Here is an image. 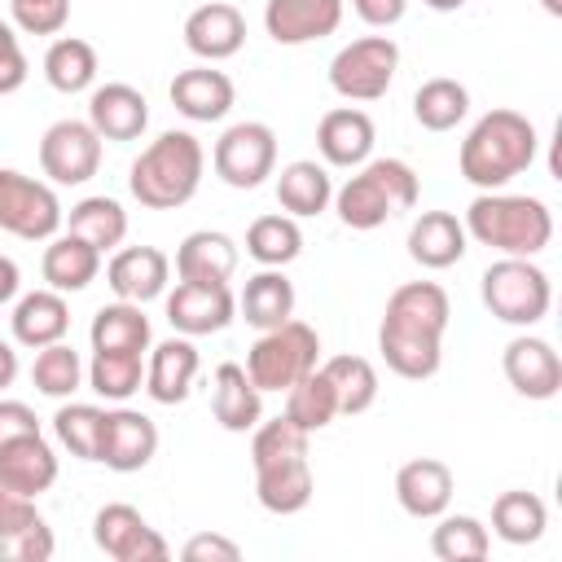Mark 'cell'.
Here are the masks:
<instances>
[{"label": "cell", "instance_id": "obj_13", "mask_svg": "<svg viewBox=\"0 0 562 562\" xmlns=\"http://www.w3.org/2000/svg\"><path fill=\"white\" fill-rule=\"evenodd\" d=\"M233 316L237 294L228 290V281H176V290L167 294V321L184 338L220 334L233 325Z\"/></svg>", "mask_w": 562, "mask_h": 562}, {"label": "cell", "instance_id": "obj_51", "mask_svg": "<svg viewBox=\"0 0 562 562\" xmlns=\"http://www.w3.org/2000/svg\"><path fill=\"white\" fill-rule=\"evenodd\" d=\"M351 9L360 13V22H369V26L386 31V26H395V22L404 18L408 0H351Z\"/></svg>", "mask_w": 562, "mask_h": 562}, {"label": "cell", "instance_id": "obj_12", "mask_svg": "<svg viewBox=\"0 0 562 562\" xmlns=\"http://www.w3.org/2000/svg\"><path fill=\"white\" fill-rule=\"evenodd\" d=\"M92 540L114 562H167L171 558V544L127 501H110L92 514Z\"/></svg>", "mask_w": 562, "mask_h": 562}, {"label": "cell", "instance_id": "obj_10", "mask_svg": "<svg viewBox=\"0 0 562 562\" xmlns=\"http://www.w3.org/2000/svg\"><path fill=\"white\" fill-rule=\"evenodd\" d=\"M211 167L228 189H259L277 171V132L268 123H255V119L233 123L215 140Z\"/></svg>", "mask_w": 562, "mask_h": 562}, {"label": "cell", "instance_id": "obj_48", "mask_svg": "<svg viewBox=\"0 0 562 562\" xmlns=\"http://www.w3.org/2000/svg\"><path fill=\"white\" fill-rule=\"evenodd\" d=\"M31 75V61L22 53V40H18V26L0 18V97H13Z\"/></svg>", "mask_w": 562, "mask_h": 562}, {"label": "cell", "instance_id": "obj_14", "mask_svg": "<svg viewBox=\"0 0 562 562\" xmlns=\"http://www.w3.org/2000/svg\"><path fill=\"white\" fill-rule=\"evenodd\" d=\"M158 452V426L154 417H145L140 408H105V422H101V448H97V461L114 474H136L154 461Z\"/></svg>", "mask_w": 562, "mask_h": 562}, {"label": "cell", "instance_id": "obj_3", "mask_svg": "<svg viewBox=\"0 0 562 562\" xmlns=\"http://www.w3.org/2000/svg\"><path fill=\"white\" fill-rule=\"evenodd\" d=\"M202 171H206L202 140L184 127H171L136 154V162L127 171V189L149 211H176V206L193 202V193L202 184Z\"/></svg>", "mask_w": 562, "mask_h": 562}, {"label": "cell", "instance_id": "obj_33", "mask_svg": "<svg viewBox=\"0 0 562 562\" xmlns=\"http://www.w3.org/2000/svg\"><path fill=\"white\" fill-rule=\"evenodd\" d=\"M277 202H281V211L294 215V220L321 215V211L334 202V180H329L325 162H316V158H294V162H285L281 176H277Z\"/></svg>", "mask_w": 562, "mask_h": 562}, {"label": "cell", "instance_id": "obj_25", "mask_svg": "<svg viewBox=\"0 0 562 562\" xmlns=\"http://www.w3.org/2000/svg\"><path fill=\"white\" fill-rule=\"evenodd\" d=\"M88 123L101 140H136L149 127V101L132 83H101L88 97Z\"/></svg>", "mask_w": 562, "mask_h": 562}, {"label": "cell", "instance_id": "obj_50", "mask_svg": "<svg viewBox=\"0 0 562 562\" xmlns=\"http://www.w3.org/2000/svg\"><path fill=\"white\" fill-rule=\"evenodd\" d=\"M22 435H40V417L31 404L22 400H0V443L22 439Z\"/></svg>", "mask_w": 562, "mask_h": 562}, {"label": "cell", "instance_id": "obj_45", "mask_svg": "<svg viewBox=\"0 0 562 562\" xmlns=\"http://www.w3.org/2000/svg\"><path fill=\"white\" fill-rule=\"evenodd\" d=\"M101 422H105V408H97V404H61L57 413H53V435H57V443L70 452V457H79V461H97V448H101Z\"/></svg>", "mask_w": 562, "mask_h": 562}, {"label": "cell", "instance_id": "obj_6", "mask_svg": "<svg viewBox=\"0 0 562 562\" xmlns=\"http://www.w3.org/2000/svg\"><path fill=\"white\" fill-rule=\"evenodd\" d=\"M479 294H483V307L501 325H518V329L540 325L553 307L549 272L536 259H518V255H501L496 263H487Z\"/></svg>", "mask_w": 562, "mask_h": 562}, {"label": "cell", "instance_id": "obj_22", "mask_svg": "<svg viewBox=\"0 0 562 562\" xmlns=\"http://www.w3.org/2000/svg\"><path fill=\"white\" fill-rule=\"evenodd\" d=\"M373 140H378L373 119L364 110H356V105L325 110L321 123H316V149H321V158L329 167H351L356 171L360 162H369Z\"/></svg>", "mask_w": 562, "mask_h": 562}, {"label": "cell", "instance_id": "obj_30", "mask_svg": "<svg viewBox=\"0 0 562 562\" xmlns=\"http://www.w3.org/2000/svg\"><path fill=\"white\" fill-rule=\"evenodd\" d=\"M40 272H44V281H48V290H57V294H79V290H88V285L97 281V272H101V250L88 246V241L75 237V233L48 237L44 259H40Z\"/></svg>", "mask_w": 562, "mask_h": 562}, {"label": "cell", "instance_id": "obj_18", "mask_svg": "<svg viewBox=\"0 0 562 562\" xmlns=\"http://www.w3.org/2000/svg\"><path fill=\"white\" fill-rule=\"evenodd\" d=\"M338 22H342V0H268L263 4V31L285 48L325 40L338 31Z\"/></svg>", "mask_w": 562, "mask_h": 562}, {"label": "cell", "instance_id": "obj_55", "mask_svg": "<svg viewBox=\"0 0 562 562\" xmlns=\"http://www.w3.org/2000/svg\"><path fill=\"white\" fill-rule=\"evenodd\" d=\"M540 4H544V13H553V18L562 13V0H540Z\"/></svg>", "mask_w": 562, "mask_h": 562}, {"label": "cell", "instance_id": "obj_1", "mask_svg": "<svg viewBox=\"0 0 562 562\" xmlns=\"http://www.w3.org/2000/svg\"><path fill=\"white\" fill-rule=\"evenodd\" d=\"M448 290L439 281H404L391 290L378 325V351L391 373L408 382H426L443 364V334H448Z\"/></svg>", "mask_w": 562, "mask_h": 562}, {"label": "cell", "instance_id": "obj_31", "mask_svg": "<svg viewBox=\"0 0 562 562\" xmlns=\"http://www.w3.org/2000/svg\"><path fill=\"white\" fill-rule=\"evenodd\" d=\"M312 492H316V479H312L307 457H285V461L255 470V496L268 514H281V518L299 514V509H307Z\"/></svg>", "mask_w": 562, "mask_h": 562}, {"label": "cell", "instance_id": "obj_36", "mask_svg": "<svg viewBox=\"0 0 562 562\" xmlns=\"http://www.w3.org/2000/svg\"><path fill=\"white\" fill-rule=\"evenodd\" d=\"M66 233L83 237V241L97 246L101 255H105V250H119L123 237H127V211H123V202H114V198H105V193H92V198H83V202L70 206Z\"/></svg>", "mask_w": 562, "mask_h": 562}, {"label": "cell", "instance_id": "obj_52", "mask_svg": "<svg viewBox=\"0 0 562 562\" xmlns=\"http://www.w3.org/2000/svg\"><path fill=\"white\" fill-rule=\"evenodd\" d=\"M18 290H22V272H18V263L9 255H0V303H9Z\"/></svg>", "mask_w": 562, "mask_h": 562}, {"label": "cell", "instance_id": "obj_26", "mask_svg": "<svg viewBox=\"0 0 562 562\" xmlns=\"http://www.w3.org/2000/svg\"><path fill=\"white\" fill-rule=\"evenodd\" d=\"M211 413L233 435H246V430L259 426V417H263V391L250 382L246 364L224 360L215 369V378H211Z\"/></svg>", "mask_w": 562, "mask_h": 562}, {"label": "cell", "instance_id": "obj_40", "mask_svg": "<svg viewBox=\"0 0 562 562\" xmlns=\"http://www.w3.org/2000/svg\"><path fill=\"white\" fill-rule=\"evenodd\" d=\"M465 114H470V92L448 75H435L413 92V119L426 132H452Z\"/></svg>", "mask_w": 562, "mask_h": 562}, {"label": "cell", "instance_id": "obj_19", "mask_svg": "<svg viewBox=\"0 0 562 562\" xmlns=\"http://www.w3.org/2000/svg\"><path fill=\"white\" fill-rule=\"evenodd\" d=\"M105 281H110L114 299H127V303L145 307L149 299L167 294L171 259L158 246H119L114 259L105 263Z\"/></svg>", "mask_w": 562, "mask_h": 562}, {"label": "cell", "instance_id": "obj_2", "mask_svg": "<svg viewBox=\"0 0 562 562\" xmlns=\"http://www.w3.org/2000/svg\"><path fill=\"white\" fill-rule=\"evenodd\" d=\"M536 149H540V136H536V123L518 110H487L461 140V176L487 193V189H505L514 176H522L531 162H536Z\"/></svg>", "mask_w": 562, "mask_h": 562}, {"label": "cell", "instance_id": "obj_29", "mask_svg": "<svg viewBox=\"0 0 562 562\" xmlns=\"http://www.w3.org/2000/svg\"><path fill=\"white\" fill-rule=\"evenodd\" d=\"M237 241L220 228H198L176 246V277L180 281H233L237 272Z\"/></svg>", "mask_w": 562, "mask_h": 562}, {"label": "cell", "instance_id": "obj_7", "mask_svg": "<svg viewBox=\"0 0 562 562\" xmlns=\"http://www.w3.org/2000/svg\"><path fill=\"white\" fill-rule=\"evenodd\" d=\"M321 364V334L307 321H281L255 338L246 351V373L259 391H290Z\"/></svg>", "mask_w": 562, "mask_h": 562}, {"label": "cell", "instance_id": "obj_16", "mask_svg": "<svg viewBox=\"0 0 562 562\" xmlns=\"http://www.w3.org/2000/svg\"><path fill=\"white\" fill-rule=\"evenodd\" d=\"M246 44V18L228 0H206L184 18V48L202 61H228Z\"/></svg>", "mask_w": 562, "mask_h": 562}, {"label": "cell", "instance_id": "obj_28", "mask_svg": "<svg viewBox=\"0 0 562 562\" xmlns=\"http://www.w3.org/2000/svg\"><path fill=\"white\" fill-rule=\"evenodd\" d=\"M465 241H470L465 224L452 211H422L408 228V255H413V263H422L430 272H443V268L461 263Z\"/></svg>", "mask_w": 562, "mask_h": 562}, {"label": "cell", "instance_id": "obj_43", "mask_svg": "<svg viewBox=\"0 0 562 562\" xmlns=\"http://www.w3.org/2000/svg\"><path fill=\"white\" fill-rule=\"evenodd\" d=\"M83 378H88V369H83L79 351H75L66 338H61V342H48V347L35 351L31 382H35L40 395H48V400H70V395L83 386Z\"/></svg>", "mask_w": 562, "mask_h": 562}, {"label": "cell", "instance_id": "obj_37", "mask_svg": "<svg viewBox=\"0 0 562 562\" xmlns=\"http://www.w3.org/2000/svg\"><path fill=\"white\" fill-rule=\"evenodd\" d=\"M549 527V505L536 496V492H501L492 501V531L505 540V544H536Z\"/></svg>", "mask_w": 562, "mask_h": 562}, {"label": "cell", "instance_id": "obj_11", "mask_svg": "<svg viewBox=\"0 0 562 562\" xmlns=\"http://www.w3.org/2000/svg\"><path fill=\"white\" fill-rule=\"evenodd\" d=\"M40 171L53 184H88L101 171V136L88 119H57L40 136Z\"/></svg>", "mask_w": 562, "mask_h": 562}, {"label": "cell", "instance_id": "obj_38", "mask_svg": "<svg viewBox=\"0 0 562 562\" xmlns=\"http://www.w3.org/2000/svg\"><path fill=\"white\" fill-rule=\"evenodd\" d=\"M321 373L338 395V417H360L378 404V369L364 356H329Z\"/></svg>", "mask_w": 562, "mask_h": 562}, {"label": "cell", "instance_id": "obj_21", "mask_svg": "<svg viewBox=\"0 0 562 562\" xmlns=\"http://www.w3.org/2000/svg\"><path fill=\"white\" fill-rule=\"evenodd\" d=\"M167 92H171V105H176L184 119H193V123H220V119L233 110V101H237L233 79H228L224 70H215L211 61L180 70Z\"/></svg>", "mask_w": 562, "mask_h": 562}, {"label": "cell", "instance_id": "obj_47", "mask_svg": "<svg viewBox=\"0 0 562 562\" xmlns=\"http://www.w3.org/2000/svg\"><path fill=\"white\" fill-rule=\"evenodd\" d=\"M9 13L26 35H61L70 22V0H9Z\"/></svg>", "mask_w": 562, "mask_h": 562}, {"label": "cell", "instance_id": "obj_23", "mask_svg": "<svg viewBox=\"0 0 562 562\" xmlns=\"http://www.w3.org/2000/svg\"><path fill=\"white\" fill-rule=\"evenodd\" d=\"M57 483V452L53 443L40 435H22V439H9L0 443V487L18 492V496H40Z\"/></svg>", "mask_w": 562, "mask_h": 562}, {"label": "cell", "instance_id": "obj_17", "mask_svg": "<svg viewBox=\"0 0 562 562\" xmlns=\"http://www.w3.org/2000/svg\"><path fill=\"white\" fill-rule=\"evenodd\" d=\"M53 549H57L53 527L44 522V514L35 509V501L0 487V558H13V562H48Z\"/></svg>", "mask_w": 562, "mask_h": 562}, {"label": "cell", "instance_id": "obj_41", "mask_svg": "<svg viewBox=\"0 0 562 562\" xmlns=\"http://www.w3.org/2000/svg\"><path fill=\"white\" fill-rule=\"evenodd\" d=\"M246 255L263 268H285L303 255V228L294 215H259L246 228Z\"/></svg>", "mask_w": 562, "mask_h": 562}, {"label": "cell", "instance_id": "obj_20", "mask_svg": "<svg viewBox=\"0 0 562 562\" xmlns=\"http://www.w3.org/2000/svg\"><path fill=\"white\" fill-rule=\"evenodd\" d=\"M452 470L439 457H413L395 470V501L408 518H439L452 505Z\"/></svg>", "mask_w": 562, "mask_h": 562}, {"label": "cell", "instance_id": "obj_35", "mask_svg": "<svg viewBox=\"0 0 562 562\" xmlns=\"http://www.w3.org/2000/svg\"><path fill=\"white\" fill-rule=\"evenodd\" d=\"M97 70H101L97 66V48L88 40H79V35H57L48 44V53H44V79H48L53 92H66V97L88 92L97 83Z\"/></svg>", "mask_w": 562, "mask_h": 562}, {"label": "cell", "instance_id": "obj_32", "mask_svg": "<svg viewBox=\"0 0 562 562\" xmlns=\"http://www.w3.org/2000/svg\"><path fill=\"white\" fill-rule=\"evenodd\" d=\"M237 312L259 334L290 321L294 316V281L281 268H259L255 277H246V285L237 294Z\"/></svg>", "mask_w": 562, "mask_h": 562}, {"label": "cell", "instance_id": "obj_24", "mask_svg": "<svg viewBox=\"0 0 562 562\" xmlns=\"http://www.w3.org/2000/svg\"><path fill=\"white\" fill-rule=\"evenodd\" d=\"M198 364H202V356H198V347L184 334L162 338L149 351V360H145V391H149V400L154 404H184L189 391H193Z\"/></svg>", "mask_w": 562, "mask_h": 562}, {"label": "cell", "instance_id": "obj_4", "mask_svg": "<svg viewBox=\"0 0 562 562\" xmlns=\"http://www.w3.org/2000/svg\"><path fill=\"white\" fill-rule=\"evenodd\" d=\"M461 224H465V237H474L479 246H492L518 259H536L553 241V211L527 193L487 189L465 206Z\"/></svg>", "mask_w": 562, "mask_h": 562}, {"label": "cell", "instance_id": "obj_53", "mask_svg": "<svg viewBox=\"0 0 562 562\" xmlns=\"http://www.w3.org/2000/svg\"><path fill=\"white\" fill-rule=\"evenodd\" d=\"M13 378H18V351H13V342L0 338V391L13 386Z\"/></svg>", "mask_w": 562, "mask_h": 562}, {"label": "cell", "instance_id": "obj_39", "mask_svg": "<svg viewBox=\"0 0 562 562\" xmlns=\"http://www.w3.org/2000/svg\"><path fill=\"white\" fill-rule=\"evenodd\" d=\"M88 386L110 404H127L145 386V351H92Z\"/></svg>", "mask_w": 562, "mask_h": 562}, {"label": "cell", "instance_id": "obj_54", "mask_svg": "<svg viewBox=\"0 0 562 562\" xmlns=\"http://www.w3.org/2000/svg\"><path fill=\"white\" fill-rule=\"evenodd\" d=\"M426 9H435V13H452V9H461L465 0H422Z\"/></svg>", "mask_w": 562, "mask_h": 562}, {"label": "cell", "instance_id": "obj_8", "mask_svg": "<svg viewBox=\"0 0 562 562\" xmlns=\"http://www.w3.org/2000/svg\"><path fill=\"white\" fill-rule=\"evenodd\" d=\"M400 70V44L391 35H360L329 61V88L342 101H378L391 92Z\"/></svg>", "mask_w": 562, "mask_h": 562}, {"label": "cell", "instance_id": "obj_5", "mask_svg": "<svg viewBox=\"0 0 562 562\" xmlns=\"http://www.w3.org/2000/svg\"><path fill=\"white\" fill-rule=\"evenodd\" d=\"M413 206H417V171L404 158H369L356 167V176L342 180V189H334V211L356 233H369Z\"/></svg>", "mask_w": 562, "mask_h": 562}, {"label": "cell", "instance_id": "obj_49", "mask_svg": "<svg viewBox=\"0 0 562 562\" xmlns=\"http://www.w3.org/2000/svg\"><path fill=\"white\" fill-rule=\"evenodd\" d=\"M184 562H237L241 558V544L220 536V531H202V536H189L184 549H180Z\"/></svg>", "mask_w": 562, "mask_h": 562}, {"label": "cell", "instance_id": "obj_34", "mask_svg": "<svg viewBox=\"0 0 562 562\" xmlns=\"http://www.w3.org/2000/svg\"><path fill=\"white\" fill-rule=\"evenodd\" d=\"M88 342L92 351H149V316L140 312V303L114 299L97 307L88 325Z\"/></svg>", "mask_w": 562, "mask_h": 562}, {"label": "cell", "instance_id": "obj_9", "mask_svg": "<svg viewBox=\"0 0 562 562\" xmlns=\"http://www.w3.org/2000/svg\"><path fill=\"white\" fill-rule=\"evenodd\" d=\"M66 224V211L53 193V184L22 176L13 167H0V233L22 241H48Z\"/></svg>", "mask_w": 562, "mask_h": 562}, {"label": "cell", "instance_id": "obj_27", "mask_svg": "<svg viewBox=\"0 0 562 562\" xmlns=\"http://www.w3.org/2000/svg\"><path fill=\"white\" fill-rule=\"evenodd\" d=\"M9 329H13V342L18 347H48V342H61L66 329H70V307H66V294L57 290H31L13 303V316H9Z\"/></svg>", "mask_w": 562, "mask_h": 562}, {"label": "cell", "instance_id": "obj_44", "mask_svg": "<svg viewBox=\"0 0 562 562\" xmlns=\"http://www.w3.org/2000/svg\"><path fill=\"white\" fill-rule=\"evenodd\" d=\"M285 417H290L299 430H307V435L325 430V426L338 417V395H334L329 378L321 373V364L285 391Z\"/></svg>", "mask_w": 562, "mask_h": 562}, {"label": "cell", "instance_id": "obj_15", "mask_svg": "<svg viewBox=\"0 0 562 562\" xmlns=\"http://www.w3.org/2000/svg\"><path fill=\"white\" fill-rule=\"evenodd\" d=\"M505 382L522 395V400H553L562 391V356L553 351V342L536 338V334H518L505 342L501 356Z\"/></svg>", "mask_w": 562, "mask_h": 562}, {"label": "cell", "instance_id": "obj_46", "mask_svg": "<svg viewBox=\"0 0 562 562\" xmlns=\"http://www.w3.org/2000/svg\"><path fill=\"white\" fill-rule=\"evenodd\" d=\"M307 430H299L285 413L272 417V422H259L255 426V439H250V465H272V461H285V457H307Z\"/></svg>", "mask_w": 562, "mask_h": 562}, {"label": "cell", "instance_id": "obj_42", "mask_svg": "<svg viewBox=\"0 0 562 562\" xmlns=\"http://www.w3.org/2000/svg\"><path fill=\"white\" fill-rule=\"evenodd\" d=\"M492 549L487 527L474 514H439L435 531H430V553L439 562H483Z\"/></svg>", "mask_w": 562, "mask_h": 562}]
</instances>
